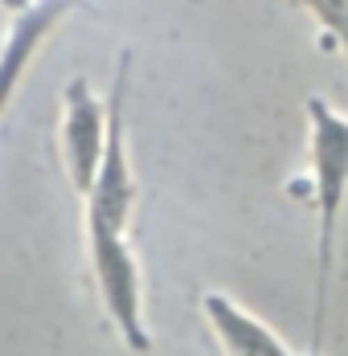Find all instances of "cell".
<instances>
[{
  "label": "cell",
  "instance_id": "2",
  "mask_svg": "<svg viewBox=\"0 0 348 356\" xmlns=\"http://www.w3.org/2000/svg\"><path fill=\"white\" fill-rule=\"evenodd\" d=\"M106 95L90 86V78L74 74L62 86V119H58V156L70 188L82 197L95 180V168L106 147Z\"/></svg>",
  "mask_w": 348,
  "mask_h": 356
},
{
  "label": "cell",
  "instance_id": "5",
  "mask_svg": "<svg viewBox=\"0 0 348 356\" xmlns=\"http://www.w3.org/2000/svg\"><path fill=\"white\" fill-rule=\"evenodd\" d=\"M33 0H0V13H8V17H17V13H25Z\"/></svg>",
  "mask_w": 348,
  "mask_h": 356
},
{
  "label": "cell",
  "instance_id": "6",
  "mask_svg": "<svg viewBox=\"0 0 348 356\" xmlns=\"http://www.w3.org/2000/svg\"><path fill=\"white\" fill-rule=\"evenodd\" d=\"M303 356H324V348H319V344H312V348H308Z\"/></svg>",
  "mask_w": 348,
  "mask_h": 356
},
{
  "label": "cell",
  "instance_id": "1",
  "mask_svg": "<svg viewBox=\"0 0 348 356\" xmlns=\"http://www.w3.org/2000/svg\"><path fill=\"white\" fill-rule=\"evenodd\" d=\"M308 115V188L315 209L312 238V344H324L328 320V286L336 266V238L340 217L348 205V115L336 111L328 99L312 95L303 103Z\"/></svg>",
  "mask_w": 348,
  "mask_h": 356
},
{
  "label": "cell",
  "instance_id": "4",
  "mask_svg": "<svg viewBox=\"0 0 348 356\" xmlns=\"http://www.w3.org/2000/svg\"><path fill=\"white\" fill-rule=\"evenodd\" d=\"M315 17V25L328 33V41L348 58V0H295Z\"/></svg>",
  "mask_w": 348,
  "mask_h": 356
},
{
  "label": "cell",
  "instance_id": "3",
  "mask_svg": "<svg viewBox=\"0 0 348 356\" xmlns=\"http://www.w3.org/2000/svg\"><path fill=\"white\" fill-rule=\"evenodd\" d=\"M201 320L221 356H295L291 344L267 320H258L226 291H201Z\"/></svg>",
  "mask_w": 348,
  "mask_h": 356
}]
</instances>
